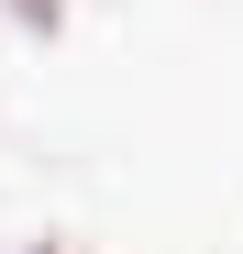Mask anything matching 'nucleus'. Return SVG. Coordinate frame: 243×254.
Masks as SVG:
<instances>
[{
	"label": "nucleus",
	"instance_id": "obj_1",
	"mask_svg": "<svg viewBox=\"0 0 243 254\" xmlns=\"http://www.w3.org/2000/svg\"><path fill=\"white\" fill-rule=\"evenodd\" d=\"M11 22H22V33H56V22H66V0H11Z\"/></svg>",
	"mask_w": 243,
	"mask_h": 254
},
{
	"label": "nucleus",
	"instance_id": "obj_2",
	"mask_svg": "<svg viewBox=\"0 0 243 254\" xmlns=\"http://www.w3.org/2000/svg\"><path fill=\"white\" fill-rule=\"evenodd\" d=\"M33 254H77V243H33Z\"/></svg>",
	"mask_w": 243,
	"mask_h": 254
}]
</instances>
